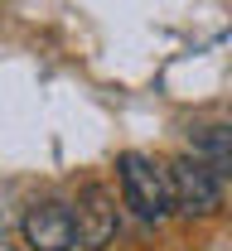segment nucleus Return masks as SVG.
I'll return each mask as SVG.
<instances>
[{
  "instance_id": "5",
  "label": "nucleus",
  "mask_w": 232,
  "mask_h": 251,
  "mask_svg": "<svg viewBox=\"0 0 232 251\" xmlns=\"http://www.w3.org/2000/svg\"><path fill=\"white\" fill-rule=\"evenodd\" d=\"M194 155L203 164H213V174L228 179V164H232V130L228 126H194Z\"/></svg>"
},
{
  "instance_id": "6",
  "label": "nucleus",
  "mask_w": 232,
  "mask_h": 251,
  "mask_svg": "<svg viewBox=\"0 0 232 251\" xmlns=\"http://www.w3.org/2000/svg\"><path fill=\"white\" fill-rule=\"evenodd\" d=\"M0 251H15V247H10V242H5V237H0Z\"/></svg>"
},
{
  "instance_id": "1",
  "label": "nucleus",
  "mask_w": 232,
  "mask_h": 251,
  "mask_svg": "<svg viewBox=\"0 0 232 251\" xmlns=\"http://www.w3.org/2000/svg\"><path fill=\"white\" fill-rule=\"evenodd\" d=\"M169 179V208H179L184 218H213L223 208V174H213V164H203L199 155H179L165 164Z\"/></svg>"
},
{
  "instance_id": "2",
  "label": "nucleus",
  "mask_w": 232,
  "mask_h": 251,
  "mask_svg": "<svg viewBox=\"0 0 232 251\" xmlns=\"http://www.w3.org/2000/svg\"><path fill=\"white\" fill-rule=\"evenodd\" d=\"M121 193H126V208H135L145 222H165L174 208H169V179L165 164L145 155H121Z\"/></svg>"
},
{
  "instance_id": "4",
  "label": "nucleus",
  "mask_w": 232,
  "mask_h": 251,
  "mask_svg": "<svg viewBox=\"0 0 232 251\" xmlns=\"http://www.w3.org/2000/svg\"><path fill=\"white\" fill-rule=\"evenodd\" d=\"M25 242L34 251H73L77 247V232H73V208L49 198V203H34L29 218H25Z\"/></svg>"
},
{
  "instance_id": "3",
  "label": "nucleus",
  "mask_w": 232,
  "mask_h": 251,
  "mask_svg": "<svg viewBox=\"0 0 232 251\" xmlns=\"http://www.w3.org/2000/svg\"><path fill=\"white\" fill-rule=\"evenodd\" d=\"M73 232L87 251H102L116 237V198L102 184H87L77 193V213H73Z\"/></svg>"
}]
</instances>
